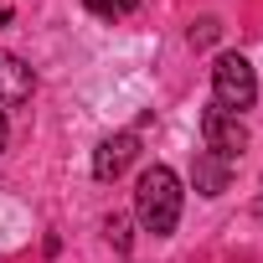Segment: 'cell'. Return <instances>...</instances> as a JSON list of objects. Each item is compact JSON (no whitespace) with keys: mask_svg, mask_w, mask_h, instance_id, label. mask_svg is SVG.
<instances>
[{"mask_svg":"<svg viewBox=\"0 0 263 263\" xmlns=\"http://www.w3.org/2000/svg\"><path fill=\"white\" fill-rule=\"evenodd\" d=\"M135 217L155 237L176 232V222H181V176L171 165H150L140 176V186H135Z\"/></svg>","mask_w":263,"mask_h":263,"instance_id":"obj_1","label":"cell"},{"mask_svg":"<svg viewBox=\"0 0 263 263\" xmlns=\"http://www.w3.org/2000/svg\"><path fill=\"white\" fill-rule=\"evenodd\" d=\"M253 98H258V72H253V62L237 57V52H222V57L212 62V103L227 108V114H242V108H253Z\"/></svg>","mask_w":263,"mask_h":263,"instance_id":"obj_2","label":"cell"},{"mask_svg":"<svg viewBox=\"0 0 263 263\" xmlns=\"http://www.w3.org/2000/svg\"><path fill=\"white\" fill-rule=\"evenodd\" d=\"M201 150H212V155H222V160L237 165L242 150H248V129H242V119L212 103V108L201 114Z\"/></svg>","mask_w":263,"mask_h":263,"instance_id":"obj_3","label":"cell"},{"mask_svg":"<svg viewBox=\"0 0 263 263\" xmlns=\"http://www.w3.org/2000/svg\"><path fill=\"white\" fill-rule=\"evenodd\" d=\"M140 160V135H108V140H98V150H93V176L98 181H119L129 165Z\"/></svg>","mask_w":263,"mask_h":263,"instance_id":"obj_4","label":"cell"},{"mask_svg":"<svg viewBox=\"0 0 263 263\" xmlns=\"http://www.w3.org/2000/svg\"><path fill=\"white\" fill-rule=\"evenodd\" d=\"M31 88H36L31 67H26L16 52H0V103H26Z\"/></svg>","mask_w":263,"mask_h":263,"instance_id":"obj_5","label":"cell"},{"mask_svg":"<svg viewBox=\"0 0 263 263\" xmlns=\"http://www.w3.org/2000/svg\"><path fill=\"white\" fill-rule=\"evenodd\" d=\"M232 160H222V155H212V150H196V191L201 196H222L227 191V181H232Z\"/></svg>","mask_w":263,"mask_h":263,"instance_id":"obj_6","label":"cell"},{"mask_svg":"<svg viewBox=\"0 0 263 263\" xmlns=\"http://www.w3.org/2000/svg\"><path fill=\"white\" fill-rule=\"evenodd\" d=\"M83 6L93 11V16H103V21H114V16H129L140 6V0H83Z\"/></svg>","mask_w":263,"mask_h":263,"instance_id":"obj_7","label":"cell"},{"mask_svg":"<svg viewBox=\"0 0 263 263\" xmlns=\"http://www.w3.org/2000/svg\"><path fill=\"white\" fill-rule=\"evenodd\" d=\"M217 31H222V26H217L212 16H206V21H196V26H191V47H212V42H217Z\"/></svg>","mask_w":263,"mask_h":263,"instance_id":"obj_8","label":"cell"},{"mask_svg":"<svg viewBox=\"0 0 263 263\" xmlns=\"http://www.w3.org/2000/svg\"><path fill=\"white\" fill-rule=\"evenodd\" d=\"M108 237H114L119 248H129V222H124V217H108Z\"/></svg>","mask_w":263,"mask_h":263,"instance_id":"obj_9","label":"cell"},{"mask_svg":"<svg viewBox=\"0 0 263 263\" xmlns=\"http://www.w3.org/2000/svg\"><path fill=\"white\" fill-rule=\"evenodd\" d=\"M6 140H11V119H6V103H0V150H6Z\"/></svg>","mask_w":263,"mask_h":263,"instance_id":"obj_10","label":"cell"},{"mask_svg":"<svg viewBox=\"0 0 263 263\" xmlns=\"http://www.w3.org/2000/svg\"><path fill=\"white\" fill-rule=\"evenodd\" d=\"M253 217H258V222H263V201H258V206H253Z\"/></svg>","mask_w":263,"mask_h":263,"instance_id":"obj_11","label":"cell"},{"mask_svg":"<svg viewBox=\"0 0 263 263\" xmlns=\"http://www.w3.org/2000/svg\"><path fill=\"white\" fill-rule=\"evenodd\" d=\"M0 21H6V11H0Z\"/></svg>","mask_w":263,"mask_h":263,"instance_id":"obj_12","label":"cell"}]
</instances>
